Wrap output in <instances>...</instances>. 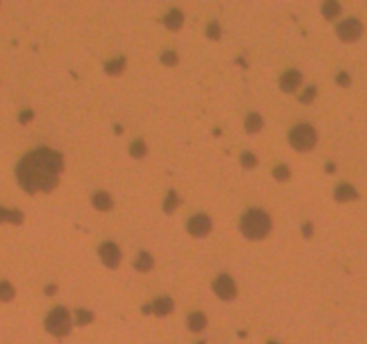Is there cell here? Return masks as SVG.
<instances>
[{
    "label": "cell",
    "mask_w": 367,
    "mask_h": 344,
    "mask_svg": "<svg viewBox=\"0 0 367 344\" xmlns=\"http://www.w3.org/2000/svg\"><path fill=\"white\" fill-rule=\"evenodd\" d=\"M65 169L63 156L54 149L39 147L23 156L17 165V179L27 194L52 192Z\"/></svg>",
    "instance_id": "6da1fadb"
},
{
    "label": "cell",
    "mask_w": 367,
    "mask_h": 344,
    "mask_svg": "<svg viewBox=\"0 0 367 344\" xmlns=\"http://www.w3.org/2000/svg\"><path fill=\"white\" fill-rule=\"evenodd\" d=\"M271 228H273V222H271L269 213L263 210H258V208L245 211L240 219V231L244 237L251 240L265 239L271 231Z\"/></svg>",
    "instance_id": "7a4b0ae2"
},
{
    "label": "cell",
    "mask_w": 367,
    "mask_h": 344,
    "mask_svg": "<svg viewBox=\"0 0 367 344\" xmlns=\"http://www.w3.org/2000/svg\"><path fill=\"white\" fill-rule=\"evenodd\" d=\"M45 328L47 332L56 335V337H65L72 330V317L70 312L65 306H56L49 312V316L45 319Z\"/></svg>",
    "instance_id": "3957f363"
},
{
    "label": "cell",
    "mask_w": 367,
    "mask_h": 344,
    "mask_svg": "<svg viewBox=\"0 0 367 344\" xmlns=\"http://www.w3.org/2000/svg\"><path fill=\"white\" fill-rule=\"evenodd\" d=\"M289 142L295 151L306 153L312 151L317 144V131L312 128L310 124H299L295 126L289 134Z\"/></svg>",
    "instance_id": "277c9868"
},
{
    "label": "cell",
    "mask_w": 367,
    "mask_h": 344,
    "mask_svg": "<svg viewBox=\"0 0 367 344\" xmlns=\"http://www.w3.org/2000/svg\"><path fill=\"white\" fill-rule=\"evenodd\" d=\"M362 33H364V25H362L356 18H348V20H344V22L337 27V36H339L342 41H346V43L358 39L362 36Z\"/></svg>",
    "instance_id": "5b68a950"
},
{
    "label": "cell",
    "mask_w": 367,
    "mask_h": 344,
    "mask_svg": "<svg viewBox=\"0 0 367 344\" xmlns=\"http://www.w3.org/2000/svg\"><path fill=\"white\" fill-rule=\"evenodd\" d=\"M213 290L215 294L224 301H231L237 298V285H235L233 278L228 274H220V276L213 282Z\"/></svg>",
    "instance_id": "8992f818"
},
{
    "label": "cell",
    "mask_w": 367,
    "mask_h": 344,
    "mask_svg": "<svg viewBox=\"0 0 367 344\" xmlns=\"http://www.w3.org/2000/svg\"><path fill=\"white\" fill-rule=\"evenodd\" d=\"M99 256H100V260H102V264L106 267H110V269H117V267L120 266V260H122V253L118 249V246L113 244V242L100 244Z\"/></svg>",
    "instance_id": "52a82bcc"
},
{
    "label": "cell",
    "mask_w": 367,
    "mask_h": 344,
    "mask_svg": "<svg viewBox=\"0 0 367 344\" xmlns=\"http://www.w3.org/2000/svg\"><path fill=\"white\" fill-rule=\"evenodd\" d=\"M186 229H188V233L194 235V237H206V235L210 233V229H212V221H210V217L204 215V213H197V215H194L188 221Z\"/></svg>",
    "instance_id": "ba28073f"
},
{
    "label": "cell",
    "mask_w": 367,
    "mask_h": 344,
    "mask_svg": "<svg viewBox=\"0 0 367 344\" xmlns=\"http://www.w3.org/2000/svg\"><path fill=\"white\" fill-rule=\"evenodd\" d=\"M174 308V301L170 300V298H167V296H163V298H158V300L152 301V305H145L144 308H142V312L144 314H154V316L158 317H165L167 314H170Z\"/></svg>",
    "instance_id": "9c48e42d"
},
{
    "label": "cell",
    "mask_w": 367,
    "mask_h": 344,
    "mask_svg": "<svg viewBox=\"0 0 367 344\" xmlns=\"http://www.w3.org/2000/svg\"><path fill=\"white\" fill-rule=\"evenodd\" d=\"M301 81H303V76H301L299 70H287V72L281 76V79H279V88L283 90V92H287V94H292V92H295L297 90V86L301 84Z\"/></svg>",
    "instance_id": "30bf717a"
},
{
    "label": "cell",
    "mask_w": 367,
    "mask_h": 344,
    "mask_svg": "<svg viewBox=\"0 0 367 344\" xmlns=\"http://www.w3.org/2000/svg\"><path fill=\"white\" fill-rule=\"evenodd\" d=\"M183 22H184V17L179 9H170V11L165 15V18H163L165 27L170 29V31H179L181 25H183Z\"/></svg>",
    "instance_id": "8fae6325"
},
{
    "label": "cell",
    "mask_w": 367,
    "mask_h": 344,
    "mask_svg": "<svg viewBox=\"0 0 367 344\" xmlns=\"http://www.w3.org/2000/svg\"><path fill=\"white\" fill-rule=\"evenodd\" d=\"M356 197H358V192L348 183H340L335 189V201H339V203H348V201H353Z\"/></svg>",
    "instance_id": "7c38bea8"
},
{
    "label": "cell",
    "mask_w": 367,
    "mask_h": 344,
    "mask_svg": "<svg viewBox=\"0 0 367 344\" xmlns=\"http://www.w3.org/2000/svg\"><path fill=\"white\" fill-rule=\"evenodd\" d=\"M92 201H93L95 210H99V211H108L113 208V199L108 192H97Z\"/></svg>",
    "instance_id": "4fadbf2b"
},
{
    "label": "cell",
    "mask_w": 367,
    "mask_h": 344,
    "mask_svg": "<svg viewBox=\"0 0 367 344\" xmlns=\"http://www.w3.org/2000/svg\"><path fill=\"white\" fill-rule=\"evenodd\" d=\"M206 328V316L202 312H192L188 316V330L190 332H202Z\"/></svg>",
    "instance_id": "5bb4252c"
},
{
    "label": "cell",
    "mask_w": 367,
    "mask_h": 344,
    "mask_svg": "<svg viewBox=\"0 0 367 344\" xmlns=\"http://www.w3.org/2000/svg\"><path fill=\"white\" fill-rule=\"evenodd\" d=\"M2 222H13V224H22L23 213L20 210H7L4 206H0V224Z\"/></svg>",
    "instance_id": "9a60e30c"
},
{
    "label": "cell",
    "mask_w": 367,
    "mask_h": 344,
    "mask_svg": "<svg viewBox=\"0 0 367 344\" xmlns=\"http://www.w3.org/2000/svg\"><path fill=\"white\" fill-rule=\"evenodd\" d=\"M245 129H247V133L251 134L260 133L261 129H263V118H261L258 113H249L247 118H245Z\"/></svg>",
    "instance_id": "2e32d148"
},
{
    "label": "cell",
    "mask_w": 367,
    "mask_h": 344,
    "mask_svg": "<svg viewBox=\"0 0 367 344\" xmlns=\"http://www.w3.org/2000/svg\"><path fill=\"white\" fill-rule=\"evenodd\" d=\"M340 11H342V7H340V4L335 2V0H328V2L323 4V17L326 18V20L337 18L340 15Z\"/></svg>",
    "instance_id": "e0dca14e"
},
{
    "label": "cell",
    "mask_w": 367,
    "mask_h": 344,
    "mask_svg": "<svg viewBox=\"0 0 367 344\" xmlns=\"http://www.w3.org/2000/svg\"><path fill=\"white\" fill-rule=\"evenodd\" d=\"M134 267H136V271L140 272H149L150 269L154 267V260H152V256H150L149 253H140L136 262H134Z\"/></svg>",
    "instance_id": "ac0fdd59"
},
{
    "label": "cell",
    "mask_w": 367,
    "mask_h": 344,
    "mask_svg": "<svg viewBox=\"0 0 367 344\" xmlns=\"http://www.w3.org/2000/svg\"><path fill=\"white\" fill-rule=\"evenodd\" d=\"M124 67H126V57L124 56H118L117 59L106 63V74L108 76H120L124 72Z\"/></svg>",
    "instance_id": "d6986e66"
},
{
    "label": "cell",
    "mask_w": 367,
    "mask_h": 344,
    "mask_svg": "<svg viewBox=\"0 0 367 344\" xmlns=\"http://www.w3.org/2000/svg\"><path fill=\"white\" fill-rule=\"evenodd\" d=\"M179 197H178V194L174 192V190H170L167 194V197H165V203H163V211L167 213V215H170V213H174L176 211V208L179 206Z\"/></svg>",
    "instance_id": "ffe728a7"
},
{
    "label": "cell",
    "mask_w": 367,
    "mask_h": 344,
    "mask_svg": "<svg viewBox=\"0 0 367 344\" xmlns=\"http://www.w3.org/2000/svg\"><path fill=\"white\" fill-rule=\"evenodd\" d=\"M129 154L136 158V160H142L145 154H147V145H145L144 140H134L131 147H129Z\"/></svg>",
    "instance_id": "44dd1931"
},
{
    "label": "cell",
    "mask_w": 367,
    "mask_h": 344,
    "mask_svg": "<svg viewBox=\"0 0 367 344\" xmlns=\"http://www.w3.org/2000/svg\"><path fill=\"white\" fill-rule=\"evenodd\" d=\"M15 298V287L9 282H0V301L9 303Z\"/></svg>",
    "instance_id": "7402d4cb"
},
{
    "label": "cell",
    "mask_w": 367,
    "mask_h": 344,
    "mask_svg": "<svg viewBox=\"0 0 367 344\" xmlns=\"http://www.w3.org/2000/svg\"><path fill=\"white\" fill-rule=\"evenodd\" d=\"M75 316H77V325H79V326L90 325V323L95 319L93 312H92V310H84V308H77V310H75Z\"/></svg>",
    "instance_id": "603a6c76"
},
{
    "label": "cell",
    "mask_w": 367,
    "mask_h": 344,
    "mask_svg": "<svg viewBox=\"0 0 367 344\" xmlns=\"http://www.w3.org/2000/svg\"><path fill=\"white\" fill-rule=\"evenodd\" d=\"M162 63L163 65H167V67H174V65H178L179 63V57L174 50H165V52L162 54Z\"/></svg>",
    "instance_id": "cb8c5ba5"
},
{
    "label": "cell",
    "mask_w": 367,
    "mask_h": 344,
    "mask_svg": "<svg viewBox=\"0 0 367 344\" xmlns=\"http://www.w3.org/2000/svg\"><path fill=\"white\" fill-rule=\"evenodd\" d=\"M240 163H242V167H245V169H253V167H256V163H258V158H256L253 153H244V154L240 156Z\"/></svg>",
    "instance_id": "d4e9b609"
},
{
    "label": "cell",
    "mask_w": 367,
    "mask_h": 344,
    "mask_svg": "<svg viewBox=\"0 0 367 344\" xmlns=\"http://www.w3.org/2000/svg\"><path fill=\"white\" fill-rule=\"evenodd\" d=\"M273 176L278 179V181H285V179L290 178V169L287 165H278L276 169H274Z\"/></svg>",
    "instance_id": "484cf974"
},
{
    "label": "cell",
    "mask_w": 367,
    "mask_h": 344,
    "mask_svg": "<svg viewBox=\"0 0 367 344\" xmlns=\"http://www.w3.org/2000/svg\"><path fill=\"white\" fill-rule=\"evenodd\" d=\"M206 34H208V38L210 39H220V25H219L217 22H210L208 23V31H206Z\"/></svg>",
    "instance_id": "4316f807"
},
{
    "label": "cell",
    "mask_w": 367,
    "mask_h": 344,
    "mask_svg": "<svg viewBox=\"0 0 367 344\" xmlns=\"http://www.w3.org/2000/svg\"><path fill=\"white\" fill-rule=\"evenodd\" d=\"M315 95H317V88H315V86H308V88L305 90V94L299 97V100L303 104H310L312 100L315 99Z\"/></svg>",
    "instance_id": "83f0119b"
},
{
    "label": "cell",
    "mask_w": 367,
    "mask_h": 344,
    "mask_svg": "<svg viewBox=\"0 0 367 344\" xmlns=\"http://www.w3.org/2000/svg\"><path fill=\"white\" fill-rule=\"evenodd\" d=\"M337 84H339V86H342V88H348V86L351 84L349 74H348V72H340L339 76H337Z\"/></svg>",
    "instance_id": "f1b7e54d"
},
{
    "label": "cell",
    "mask_w": 367,
    "mask_h": 344,
    "mask_svg": "<svg viewBox=\"0 0 367 344\" xmlns=\"http://www.w3.org/2000/svg\"><path fill=\"white\" fill-rule=\"evenodd\" d=\"M33 117H34V113L31 110H27V111H22V113H20L18 120H20V124H27L29 120H33Z\"/></svg>",
    "instance_id": "f546056e"
},
{
    "label": "cell",
    "mask_w": 367,
    "mask_h": 344,
    "mask_svg": "<svg viewBox=\"0 0 367 344\" xmlns=\"http://www.w3.org/2000/svg\"><path fill=\"white\" fill-rule=\"evenodd\" d=\"M303 235H305L306 239L312 237V224H310V222H306V224H305V228H303Z\"/></svg>",
    "instance_id": "4dcf8cb0"
},
{
    "label": "cell",
    "mask_w": 367,
    "mask_h": 344,
    "mask_svg": "<svg viewBox=\"0 0 367 344\" xmlns=\"http://www.w3.org/2000/svg\"><path fill=\"white\" fill-rule=\"evenodd\" d=\"M56 290H57V287H56V285H54V283H52V285H47V289H45V294L52 296V294H54V292H56Z\"/></svg>",
    "instance_id": "1f68e13d"
},
{
    "label": "cell",
    "mask_w": 367,
    "mask_h": 344,
    "mask_svg": "<svg viewBox=\"0 0 367 344\" xmlns=\"http://www.w3.org/2000/svg\"><path fill=\"white\" fill-rule=\"evenodd\" d=\"M326 171H328L330 174H331V172L335 171V165H333V163H328V165H326Z\"/></svg>",
    "instance_id": "d6a6232c"
},
{
    "label": "cell",
    "mask_w": 367,
    "mask_h": 344,
    "mask_svg": "<svg viewBox=\"0 0 367 344\" xmlns=\"http://www.w3.org/2000/svg\"><path fill=\"white\" fill-rule=\"evenodd\" d=\"M267 344H279V343H276V341H273V343H267Z\"/></svg>",
    "instance_id": "836d02e7"
},
{
    "label": "cell",
    "mask_w": 367,
    "mask_h": 344,
    "mask_svg": "<svg viewBox=\"0 0 367 344\" xmlns=\"http://www.w3.org/2000/svg\"><path fill=\"white\" fill-rule=\"evenodd\" d=\"M197 344H204V343H197Z\"/></svg>",
    "instance_id": "e575fe53"
}]
</instances>
